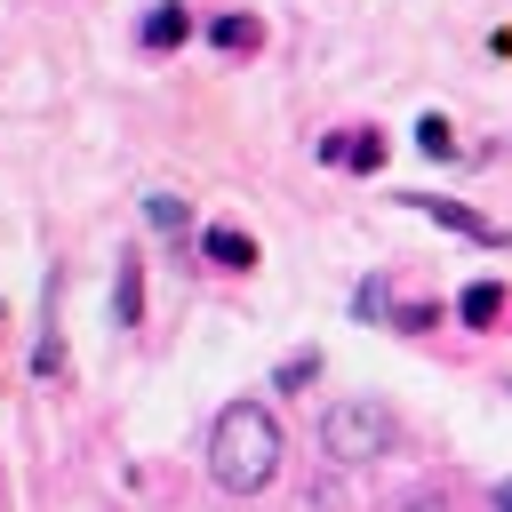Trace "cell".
Wrapping results in <instances>:
<instances>
[{
    "label": "cell",
    "mask_w": 512,
    "mask_h": 512,
    "mask_svg": "<svg viewBox=\"0 0 512 512\" xmlns=\"http://www.w3.org/2000/svg\"><path fill=\"white\" fill-rule=\"evenodd\" d=\"M400 512H448V496H416V504H400Z\"/></svg>",
    "instance_id": "cell-14"
},
{
    "label": "cell",
    "mask_w": 512,
    "mask_h": 512,
    "mask_svg": "<svg viewBox=\"0 0 512 512\" xmlns=\"http://www.w3.org/2000/svg\"><path fill=\"white\" fill-rule=\"evenodd\" d=\"M200 256L224 264V272H248V264H256V240H248L240 224H208V232H200Z\"/></svg>",
    "instance_id": "cell-6"
},
{
    "label": "cell",
    "mask_w": 512,
    "mask_h": 512,
    "mask_svg": "<svg viewBox=\"0 0 512 512\" xmlns=\"http://www.w3.org/2000/svg\"><path fill=\"white\" fill-rule=\"evenodd\" d=\"M416 152H424V160H456V128H448L440 112H424V120H416Z\"/></svg>",
    "instance_id": "cell-10"
},
{
    "label": "cell",
    "mask_w": 512,
    "mask_h": 512,
    "mask_svg": "<svg viewBox=\"0 0 512 512\" xmlns=\"http://www.w3.org/2000/svg\"><path fill=\"white\" fill-rule=\"evenodd\" d=\"M112 320L136 328L144 320V256H120V280H112Z\"/></svg>",
    "instance_id": "cell-7"
},
{
    "label": "cell",
    "mask_w": 512,
    "mask_h": 512,
    "mask_svg": "<svg viewBox=\"0 0 512 512\" xmlns=\"http://www.w3.org/2000/svg\"><path fill=\"white\" fill-rule=\"evenodd\" d=\"M488 512H512V480H496V488H488Z\"/></svg>",
    "instance_id": "cell-13"
},
{
    "label": "cell",
    "mask_w": 512,
    "mask_h": 512,
    "mask_svg": "<svg viewBox=\"0 0 512 512\" xmlns=\"http://www.w3.org/2000/svg\"><path fill=\"white\" fill-rule=\"evenodd\" d=\"M392 440H400V424H392V408L368 400V392H352V400H336V408L320 416V448H328L336 464H376V456H392Z\"/></svg>",
    "instance_id": "cell-2"
},
{
    "label": "cell",
    "mask_w": 512,
    "mask_h": 512,
    "mask_svg": "<svg viewBox=\"0 0 512 512\" xmlns=\"http://www.w3.org/2000/svg\"><path fill=\"white\" fill-rule=\"evenodd\" d=\"M208 40H216L224 56H248V48L264 40V24H256V16H216V24H208Z\"/></svg>",
    "instance_id": "cell-9"
},
{
    "label": "cell",
    "mask_w": 512,
    "mask_h": 512,
    "mask_svg": "<svg viewBox=\"0 0 512 512\" xmlns=\"http://www.w3.org/2000/svg\"><path fill=\"white\" fill-rule=\"evenodd\" d=\"M136 40H144L152 56H168V48H184V40H192V8H184V0H160V8H144V24H136Z\"/></svg>",
    "instance_id": "cell-4"
},
{
    "label": "cell",
    "mask_w": 512,
    "mask_h": 512,
    "mask_svg": "<svg viewBox=\"0 0 512 512\" xmlns=\"http://www.w3.org/2000/svg\"><path fill=\"white\" fill-rule=\"evenodd\" d=\"M408 208L416 216H432L440 232H456V240H480V248H504V224H488L480 208H464V200H440V192H408Z\"/></svg>",
    "instance_id": "cell-3"
},
{
    "label": "cell",
    "mask_w": 512,
    "mask_h": 512,
    "mask_svg": "<svg viewBox=\"0 0 512 512\" xmlns=\"http://www.w3.org/2000/svg\"><path fill=\"white\" fill-rule=\"evenodd\" d=\"M144 208H152V224H160V232H184V200H176V192H152Z\"/></svg>",
    "instance_id": "cell-11"
},
{
    "label": "cell",
    "mask_w": 512,
    "mask_h": 512,
    "mask_svg": "<svg viewBox=\"0 0 512 512\" xmlns=\"http://www.w3.org/2000/svg\"><path fill=\"white\" fill-rule=\"evenodd\" d=\"M320 160H336V168H352V176H376V168H384V136H368V128L320 136Z\"/></svg>",
    "instance_id": "cell-5"
},
{
    "label": "cell",
    "mask_w": 512,
    "mask_h": 512,
    "mask_svg": "<svg viewBox=\"0 0 512 512\" xmlns=\"http://www.w3.org/2000/svg\"><path fill=\"white\" fill-rule=\"evenodd\" d=\"M272 472H280V416L264 400L216 408V424H208V480L224 496H256V488H272Z\"/></svg>",
    "instance_id": "cell-1"
},
{
    "label": "cell",
    "mask_w": 512,
    "mask_h": 512,
    "mask_svg": "<svg viewBox=\"0 0 512 512\" xmlns=\"http://www.w3.org/2000/svg\"><path fill=\"white\" fill-rule=\"evenodd\" d=\"M456 320H464V328H496V320H504V288H496V280H472V288L456 296Z\"/></svg>",
    "instance_id": "cell-8"
},
{
    "label": "cell",
    "mask_w": 512,
    "mask_h": 512,
    "mask_svg": "<svg viewBox=\"0 0 512 512\" xmlns=\"http://www.w3.org/2000/svg\"><path fill=\"white\" fill-rule=\"evenodd\" d=\"M312 368H320V352H296V360L280 368V392H296V384H312Z\"/></svg>",
    "instance_id": "cell-12"
}]
</instances>
